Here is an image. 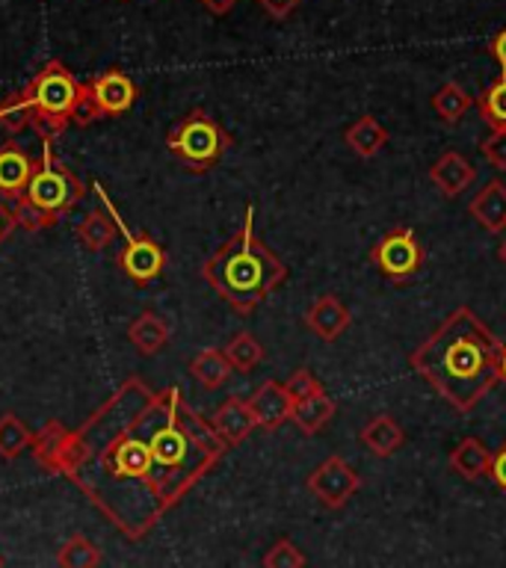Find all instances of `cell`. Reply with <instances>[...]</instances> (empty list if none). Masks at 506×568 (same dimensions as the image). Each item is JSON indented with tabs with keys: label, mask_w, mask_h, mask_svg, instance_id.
Returning <instances> with one entry per match:
<instances>
[{
	"label": "cell",
	"mask_w": 506,
	"mask_h": 568,
	"mask_svg": "<svg viewBox=\"0 0 506 568\" xmlns=\"http://www.w3.org/2000/svg\"><path fill=\"white\" fill-rule=\"evenodd\" d=\"M358 486H362V477L341 456H328L308 477V491L326 509H341L358 491Z\"/></svg>",
	"instance_id": "cell-9"
},
{
	"label": "cell",
	"mask_w": 506,
	"mask_h": 568,
	"mask_svg": "<svg viewBox=\"0 0 506 568\" xmlns=\"http://www.w3.org/2000/svg\"><path fill=\"white\" fill-rule=\"evenodd\" d=\"M229 145L231 136L225 133V128L202 106L190 110L166 136V149L172 151V158L181 160L195 175L211 172L222 160V154L229 151Z\"/></svg>",
	"instance_id": "cell-6"
},
{
	"label": "cell",
	"mask_w": 506,
	"mask_h": 568,
	"mask_svg": "<svg viewBox=\"0 0 506 568\" xmlns=\"http://www.w3.org/2000/svg\"><path fill=\"white\" fill-rule=\"evenodd\" d=\"M350 323H353V314H350V308L337 296H320L308 308V314H305V326L320 341H326V344H332V341L344 335Z\"/></svg>",
	"instance_id": "cell-14"
},
{
	"label": "cell",
	"mask_w": 506,
	"mask_h": 568,
	"mask_svg": "<svg viewBox=\"0 0 506 568\" xmlns=\"http://www.w3.org/2000/svg\"><path fill=\"white\" fill-rule=\"evenodd\" d=\"M87 195V186L65 163L57 160L51 149V140H42V158L36 163V172L24 193L18 195L16 220L27 231L53 229L62 216H69Z\"/></svg>",
	"instance_id": "cell-5"
},
{
	"label": "cell",
	"mask_w": 506,
	"mask_h": 568,
	"mask_svg": "<svg viewBox=\"0 0 506 568\" xmlns=\"http://www.w3.org/2000/svg\"><path fill=\"white\" fill-rule=\"evenodd\" d=\"M80 95L83 83L60 60L44 62L24 89L0 101V128L12 136L33 128L39 140H57L74 124Z\"/></svg>",
	"instance_id": "cell-4"
},
{
	"label": "cell",
	"mask_w": 506,
	"mask_h": 568,
	"mask_svg": "<svg viewBox=\"0 0 506 568\" xmlns=\"http://www.w3.org/2000/svg\"><path fill=\"white\" fill-rule=\"evenodd\" d=\"M346 145L358 154V158H376L385 145H388V131L382 128L376 115H362L355 119L344 131Z\"/></svg>",
	"instance_id": "cell-20"
},
{
	"label": "cell",
	"mask_w": 506,
	"mask_h": 568,
	"mask_svg": "<svg viewBox=\"0 0 506 568\" xmlns=\"http://www.w3.org/2000/svg\"><path fill=\"white\" fill-rule=\"evenodd\" d=\"M500 382H506V344H504V353H500Z\"/></svg>",
	"instance_id": "cell-38"
},
{
	"label": "cell",
	"mask_w": 506,
	"mask_h": 568,
	"mask_svg": "<svg viewBox=\"0 0 506 568\" xmlns=\"http://www.w3.org/2000/svg\"><path fill=\"white\" fill-rule=\"evenodd\" d=\"M211 424L229 447L246 442L249 435H252V429H257V420L255 415H252V408H249V399L240 397L225 399V403L213 412Z\"/></svg>",
	"instance_id": "cell-15"
},
{
	"label": "cell",
	"mask_w": 506,
	"mask_h": 568,
	"mask_svg": "<svg viewBox=\"0 0 506 568\" xmlns=\"http://www.w3.org/2000/svg\"><path fill=\"white\" fill-rule=\"evenodd\" d=\"M474 178H477V169L470 166L468 158H462L459 151H444L429 169V181L444 199H456L459 193H465L474 184Z\"/></svg>",
	"instance_id": "cell-13"
},
{
	"label": "cell",
	"mask_w": 506,
	"mask_h": 568,
	"mask_svg": "<svg viewBox=\"0 0 506 568\" xmlns=\"http://www.w3.org/2000/svg\"><path fill=\"white\" fill-rule=\"evenodd\" d=\"M497 257H500V261H504V264H506V240H504V243H500V248H497Z\"/></svg>",
	"instance_id": "cell-39"
},
{
	"label": "cell",
	"mask_w": 506,
	"mask_h": 568,
	"mask_svg": "<svg viewBox=\"0 0 506 568\" xmlns=\"http://www.w3.org/2000/svg\"><path fill=\"white\" fill-rule=\"evenodd\" d=\"M231 362L225 349H202V353L195 355L193 362H190V376H193L204 390H220L231 376Z\"/></svg>",
	"instance_id": "cell-22"
},
{
	"label": "cell",
	"mask_w": 506,
	"mask_h": 568,
	"mask_svg": "<svg viewBox=\"0 0 506 568\" xmlns=\"http://www.w3.org/2000/svg\"><path fill=\"white\" fill-rule=\"evenodd\" d=\"M225 355H229L231 367L237 373H252L257 364L264 362V346L257 344V337L252 332H237L225 344Z\"/></svg>",
	"instance_id": "cell-27"
},
{
	"label": "cell",
	"mask_w": 506,
	"mask_h": 568,
	"mask_svg": "<svg viewBox=\"0 0 506 568\" xmlns=\"http://www.w3.org/2000/svg\"><path fill=\"white\" fill-rule=\"evenodd\" d=\"M65 438H69V426L62 424V420H48V424L33 435L30 450H33L36 462H39L44 470L60 474V459L62 447H65Z\"/></svg>",
	"instance_id": "cell-21"
},
{
	"label": "cell",
	"mask_w": 506,
	"mask_h": 568,
	"mask_svg": "<svg viewBox=\"0 0 506 568\" xmlns=\"http://www.w3.org/2000/svg\"><path fill=\"white\" fill-rule=\"evenodd\" d=\"M57 562L62 568H95L104 562V557H101V550H98V545L92 539H87V536H71L60 548V554H57Z\"/></svg>",
	"instance_id": "cell-28"
},
{
	"label": "cell",
	"mask_w": 506,
	"mask_h": 568,
	"mask_svg": "<svg viewBox=\"0 0 506 568\" xmlns=\"http://www.w3.org/2000/svg\"><path fill=\"white\" fill-rule=\"evenodd\" d=\"M257 3H261V7H264L273 18L291 16L293 9L300 7V0H257Z\"/></svg>",
	"instance_id": "cell-35"
},
{
	"label": "cell",
	"mask_w": 506,
	"mask_h": 568,
	"mask_svg": "<svg viewBox=\"0 0 506 568\" xmlns=\"http://www.w3.org/2000/svg\"><path fill=\"white\" fill-rule=\"evenodd\" d=\"M479 151H483V158H486L492 166L506 169V128H497V131L488 133V140H483Z\"/></svg>",
	"instance_id": "cell-31"
},
{
	"label": "cell",
	"mask_w": 506,
	"mask_h": 568,
	"mask_svg": "<svg viewBox=\"0 0 506 568\" xmlns=\"http://www.w3.org/2000/svg\"><path fill=\"white\" fill-rule=\"evenodd\" d=\"M477 106L479 115H483V122H486L492 131L506 128V71L477 98Z\"/></svg>",
	"instance_id": "cell-29"
},
{
	"label": "cell",
	"mask_w": 506,
	"mask_h": 568,
	"mask_svg": "<svg viewBox=\"0 0 506 568\" xmlns=\"http://www.w3.org/2000/svg\"><path fill=\"white\" fill-rule=\"evenodd\" d=\"M225 450L229 444L181 388L151 390L145 379L131 376L78 429H69L60 477H69L124 539L140 541Z\"/></svg>",
	"instance_id": "cell-1"
},
{
	"label": "cell",
	"mask_w": 506,
	"mask_h": 568,
	"mask_svg": "<svg viewBox=\"0 0 506 568\" xmlns=\"http://www.w3.org/2000/svg\"><path fill=\"white\" fill-rule=\"evenodd\" d=\"M332 415H335V403H332V397L323 388L293 399L291 420L302 435H317L332 420Z\"/></svg>",
	"instance_id": "cell-17"
},
{
	"label": "cell",
	"mask_w": 506,
	"mask_h": 568,
	"mask_svg": "<svg viewBox=\"0 0 506 568\" xmlns=\"http://www.w3.org/2000/svg\"><path fill=\"white\" fill-rule=\"evenodd\" d=\"M358 442H362L373 456H382V459H385V456H394V453L406 444V433H403V426H399L391 415H376L371 424L358 433Z\"/></svg>",
	"instance_id": "cell-18"
},
{
	"label": "cell",
	"mask_w": 506,
	"mask_h": 568,
	"mask_svg": "<svg viewBox=\"0 0 506 568\" xmlns=\"http://www.w3.org/2000/svg\"><path fill=\"white\" fill-rule=\"evenodd\" d=\"M87 87L89 95H92V101H95L104 119L107 115L128 113L133 106V101H136V95H140L136 83L119 69H110L104 71V74H98V78L87 80Z\"/></svg>",
	"instance_id": "cell-10"
},
{
	"label": "cell",
	"mask_w": 506,
	"mask_h": 568,
	"mask_svg": "<svg viewBox=\"0 0 506 568\" xmlns=\"http://www.w3.org/2000/svg\"><path fill=\"white\" fill-rule=\"evenodd\" d=\"M488 477L495 479L497 488L506 495V442L500 444V450L492 453V470H488Z\"/></svg>",
	"instance_id": "cell-34"
},
{
	"label": "cell",
	"mask_w": 506,
	"mask_h": 568,
	"mask_svg": "<svg viewBox=\"0 0 506 568\" xmlns=\"http://www.w3.org/2000/svg\"><path fill=\"white\" fill-rule=\"evenodd\" d=\"M474 106V98L459 83H444L433 95V110L444 124H456Z\"/></svg>",
	"instance_id": "cell-25"
},
{
	"label": "cell",
	"mask_w": 506,
	"mask_h": 568,
	"mask_svg": "<svg viewBox=\"0 0 506 568\" xmlns=\"http://www.w3.org/2000/svg\"><path fill=\"white\" fill-rule=\"evenodd\" d=\"M470 216L492 234L506 231V184L504 181H488L468 204Z\"/></svg>",
	"instance_id": "cell-16"
},
{
	"label": "cell",
	"mask_w": 506,
	"mask_h": 568,
	"mask_svg": "<svg viewBox=\"0 0 506 568\" xmlns=\"http://www.w3.org/2000/svg\"><path fill=\"white\" fill-rule=\"evenodd\" d=\"M33 429L16 415H3L0 417V456L7 462L18 459L21 453L30 450L33 444Z\"/></svg>",
	"instance_id": "cell-26"
},
{
	"label": "cell",
	"mask_w": 506,
	"mask_h": 568,
	"mask_svg": "<svg viewBox=\"0 0 506 568\" xmlns=\"http://www.w3.org/2000/svg\"><path fill=\"white\" fill-rule=\"evenodd\" d=\"M16 225H18L16 207H12V204H9L7 199L0 195V246L7 243V237L12 234V231H16Z\"/></svg>",
	"instance_id": "cell-33"
},
{
	"label": "cell",
	"mask_w": 506,
	"mask_h": 568,
	"mask_svg": "<svg viewBox=\"0 0 506 568\" xmlns=\"http://www.w3.org/2000/svg\"><path fill=\"white\" fill-rule=\"evenodd\" d=\"M371 261L376 264L388 282L406 284L408 278H415L421 273V266L426 261V252L421 246V240L412 229H394L371 248Z\"/></svg>",
	"instance_id": "cell-8"
},
{
	"label": "cell",
	"mask_w": 506,
	"mask_h": 568,
	"mask_svg": "<svg viewBox=\"0 0 506 568\" xmlns=\"http://www.w3.org/2000/svg\"><path fill=\"white\" fill-rule=\"evenodd\" d=\"M255 211L246 207V220L202 264V278L237 311L249 317L279 284L287 278V266L255 234Z\"/></svg>",
	"instance_id": "cell-3"
},
{
	"label": "cell",
	"mask_w": 506,
	"mask_h": 568,
	"mask_svg": "<svg viewBox=\"0 0 506 568\" xmlns=\"http://www.w3.org/2000/svg\"><path fill=\"white\" fill-rule=\"evenodd\" d=\"M36 160L18 142L9 140L7 145H0V195L7 202H16L18 195L24 193V186L30 184Z\"/></svg>",
	"instance_id": "cell-12"
},
{
	"label": "cell",
	"mask_w": 506,
	"mask_h": 568,
	"mask_svg": "<svg viewBox=\"0 0 506 568\" xmlns=\"http://www.w3.org/2000/svg\"><path fill=\"white\" fill-rule=\"evenodd\" d=\"M451 468L462 479L477 483V479L488 477V470H492V453L486 450V444L479 442V438H462L456 444V450L451 453Z\"/></svg>",
	"instance_id": "cell-19"
},
{
	"label": "cell",
	"mask_w": 506,
	"mask_h": 568,
	"mask_svg": "<svg viewBox=\"0 0 506 568\" xmlns=\"http://www.w3.org/2000/svg\"><path fill=\"white\" fill-rule=\"evenodd\" d=\"M128 337H131V344L142 355H158L169 344V323L163 317H158V314L145 311V314L133 320L131 328H128Z\"/></svg>",
	"instance_id": "cell-23"
},
{
	"label": "cell",
	"mask_w": 506,
	"mask_h": 568,
	"mask_svg": "<svg viewBox=\"0 0 506 568\" xmlns=\"http://www.w3.org/2000/svg\"><path fill=\"white\" fill-rule=\"evenodd\" d=\"M95 193H98V199L104 202L107 211L113 213L115 225H119V231H122L124 246H122V252H119V266H122V273L136 284L154 282V278H158V275L166 270V252H163V246H160L158 240L151 237V234H145V231H140V234H136V231L128 229V222L119 216V211L113 207V202L107 199L104 186L95 184Z\"/></svg>",
	"instance_id": "cell-7"
},
{
	"label": "cell",
	"mask_w": 506,
	"mask_h": 568,
	"mask_svg": "<svg viewBox=\"0 0 506 568\" xmlns=\"http://www.w3.org/2000/svg\"><path fill=\"white\" fill-rule=\"evenodd\" d=\"M249 408H252L257 426L270 433V429H279V426L291 420L293 397L291 390H287V385L270 379L249 397Z\"/></svg>",
	"instance_id": "cell-11"
},
{
	"label": "cell",
	"mask_w": 506,
	"mask_h": 568,
	"mask_svg": "<svg viewBox=\"0 0 506 568\" xmlns=\"http://www.w3.org/2000/svg\"><path fill=\"white\" fill-rule=\"evenodd\" d=\"M115 231H119V225H115L113 213L89 211L87 216H83V222L78 225V237L89 252H101V248H107L113 243Z\"/></svg>",
	"instance_id": "cell-24"
},
{
	"label": "cell",
	"mask_w": 506,
	"mask_h": 568,
	"mask_svg": "<svg viewBox=\"0 0 506 568\" xmlns=\"http://www.w3.org/2000/svg\"><path fill=\"white\" fill-rule=\"evenodd\" d=\"M492 53H495V60L500 62V69L506 71V30L495 36V42H492Z\"/></svg>",
	"instance_id": "cell-37"
},
{
	"label": "cell",
	"mask_w": 506,
	"mask_h": 568,
	"mask_svg": "<svg viewBox=\"0 0 506 568\" xmlns=\"http://www.w3.org/2000/svg\"><path fill=\"white\" fill-rule=\"evenodd\" d=\"M234 3H237V0H202V7L208 9L211 16H225V12L234 9Z\"/></svg>",
	"instance_id": "cell-36"
},
{
	"label": "cell",
	"mask_w": 506,
	"mask_h": 568,
	"mask_svg": "<svg viewBox=\"0 0 506 568\" xmlns=\"http://www.w3.org/2000/svg\"><path fill=\"white\" fill-rule=\"evenodd\" d=\"M504 344L468 308L459 305L451 317L408 355V364L451 403L459 415L474 412L479 399L500 382Z\"/></svg>",
	"instance_id": "cell-2"
},
{
	"label": "cell",
	"mask_w": 506,
	"mask_h": 568,
	"mask_svg": "<svg viewBox=\"0 0 506 568\" xmlns=\"http://www.w3.org/2000/svg\"><path fill=\"white\" fill-rule=\"evenodd\" d=\"M264 566L266 568H302L305 566V557H302V550L296 548L291 539H279L273 548L266 550Z\"/></svg>",
	"instance_id": "cell-30"
},
{
	"label": "cell",
	"mask_w": 506,
	"mask_h": 568,
	"mask_svg": "<svg viewBox=\"0 0 506 568\" xmlns=\"http://www.w3.org/2000/svg\"><path fill=\"white\" fill-rule=\"evenodd\" d=\"M0 566H3V557H0Z\"/></svg>",
	"instance_id": "cell-40"
},
{
	"label": "cell",
	"mask_w": 506,
	"mask_h": 568,
	"mask_svg": "<svg viewBox=\"0 0 506 568\" xmlns=\"http://www.w3.org/2000/svg\"><path fill=\"white\" fill-rule=\"evenodd\" d=\"M284 385H287V390H291L293 399L302 397V394H311V390L323 388V385H320V382H317V376H314V373H311L308 367H300V371L293 373L291 379L284 382Z\"/></svg>",
	"instance_id": "cell-32"
}]
</instances>
